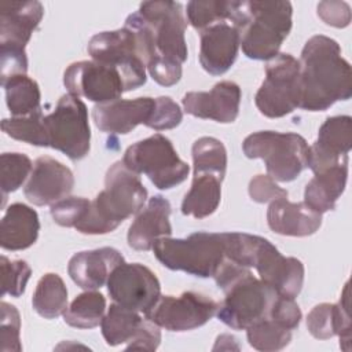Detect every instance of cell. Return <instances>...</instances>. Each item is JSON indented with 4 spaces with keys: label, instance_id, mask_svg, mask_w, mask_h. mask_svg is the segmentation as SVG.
Segmentation results:
<instances>
[{
    "label": "cell",
    "instance_id": "6da1fadb",
    "mask_svg": "<svg viewBox=\"0 0 352 352\" xmlns=\"http://www.w3.org/2000/svg\"><path fill=\"white\" fill-rule=\"evenodd\" d=\"M298 107L324 111L352 96V70L341 55L340 44L327 36L308 38L298 59Z\"/></svg>",
    "mask_w": 352,
    "mask_h": 352
},
{
    "label": "cell",
    "instance_id": "7a4b0ae2",
    "mask_svg": "<svg viewBox=\"0 0 352 352\" xmlns=\"http://www.w3.org/2000/svg\"><path fill=\"white\" fill-rule=\"evenodd\" d=\"M214 282L224 292L216 316L234 330H246L253 323L268 318L279 296L270 285L256 278L250 268L224 258L214 274Z\"/></svg>",
    "mask_w": 352,
    "mask_h": 352
},
{
    "label": "cell",
    "instance_id": "3957f363",
    "mask_svg": "<svg viewBox=\"0 0 352 352\" xmlns=\"http://www.w3.org/2000/svg\"><path fill=\"white\" fill-rule=\"evenodd\" d=\"M146 199L147 190L140 176L117 161L106 172L104 188L91 201L87 214L74 228L87 235L111 232L125 219L138 214Z\"/></svg>",
    "mask_w": 352,
    "mask_h": 352
},
{
    "label": "cell",
    "instance_id": "277c9868",
    "mask_svg": "<svg viewBox=\"0 0 352 352\" xmlns=\"http://www.w3.org/2000/svg\"><path fill=\"white\" fill-rule=\"evenodd\" d=\"M290 1H235L231 19L239 32L243 54L254 60H270L292 30Z\"/></svg>",
    "mask_w": 352,
    "mask_h": 352
},
{
    "label": "cell",
    "instance_id": "5b68a950",
    "mask_svg": "<svg viewBox=\"0 0 352 352\" xmlns=\"http://www.w3.org/2000/svg\"><path fill=\"white\" fill-rule=\"evenodd\" d=\"M154 256L166 268L198 278L214 276L226 258L224 232L198 231L187 238H160L153 246Z\"/></svg>",
    "mask_w": 352,
    "mask_h": 352
},
{
    "label": "cell",
    "instance_id": "8992f818",
    "mask_svg": "<svg viewBox=\"0 0 352 352\" xmlns=\"http://www.w3.org/2000/svg\"><path fill=\"white\" fill-rule=\"evenodd\" d=\"M242 150L248 158L263 160L268 176L276 182H293L308 168L309 146L298 133L254 132L245 138Z\"/></svg>",
    "mask_w": 352,
    "mask_h": 352
},
{
    "label": "cell",
    "instance_id": "52a82bcc",
    "mask_svg": "<svg viewBox=\"0 0 352 352\" xmlns=\"http://www.w3.org/2000/svg\"><path fill=\"white\" fill-rule=\"evenodd\" d=\"M44 15L40 1H11L0 4L1 80L26 74V44Z\"/></svg>",
    "mask_w": 352,
    "mask_h": 352
},
{
    "label": "cell",
    "instance_id": "ba28073f",
    "mask_svg": "<svg viewBox=\"0 0 352 352\" xmlns=\"http://www.w3.org/2000/svg\"><path fill=\"white\" fill-rule=\"evenodd\" d=\"M122 162L138 175L144 173L160 190H170L183 183L190 166L180 160L172 142L162 133H154L129 146Z\"/></svg>",
    "mask_w": 352,
    "mask_h": 352
},
{
    "label": "cell",
    "instance_id": "9c48e42d",
    "mask_svg": "<svg viewBox=\"0 0 352 352\" xmlns=\"http://www.w3.org/2000/svg\"><path fill=\"white\" fill-rule=\"evenodd\" d=\"M48 147H52L72 161H80L91 148V128L85 103L76 95L65 94L55 109L44 117Z\"/></svg>",
    "mask_w": 352,
    "mask_h": 352
},
{
    "label": "cell",
    "instance_id": "30bf717a",
    "mask_svg": "<svg viewBox=\"0 0 352 352\" xmlns=\"http://www.w3.org/2000/svg\"><path fill=\"white\" fill-rule=\"evenodd\" d=\"M300 65L290 54H278L265 65V78L261 82L254 103L268 118H280L298 107Z\"/></svg>",
    "mask_w": 352,
    "mask_h": 352
},
{
    "label": "cell",
    "instance_id": "8fae6325",
    "mask_svg": "<svg viewBox=\"0 0 352 352\" xmlns=\"http://www.w3.org/2000/svg\"><path fill=\"white\" fill-rule=\"evenodd\" d=\"M87 51L94 60L121 70L125 91H132L146 84L147 69L139 52L138 37L131 28L124 25L121 29L96 33L88 41Z\"/></svg>",
    "mask_w": 352,
    "mask_h": 352
},
{
    "label": "cell",
    "instance_id": "7c38bea8",
    "mask_svg": "<svg viewBox=\"0 0 352 352\" xmlns=\"http://www.w3.org/2000/svg\"><path fill=\"white\" fill-rule=\"evenodd\" d=\"M138 12L151 33L157 58L183 65L187 60L188 51L184 38L187 22L182 4L165 0L143 1Z\"/></svg>",
    "mask_w": 352,
    "mask_h": 352
},
{
    "label": "cell",
    "instance_id": "4fadbf2b",
    "mask_svg": "<svg viewBox=\"0 0 352 352\" xmlns=\"http://www.w3.org/2000/svg\"><path fill=\"white\" fill-rule=\"evenodd\" d=\"M219 302L197 292L161 296L144 318L168 331H188L204 326L217 312Z\"/></svg>",
    "mask_w": 352,
    "mask_h": 352
},
{
    "label": "cell",
    "instance_id": "5bb4252c",
    "mask_svg": "<svg viewBox=\"0 0 352 352\" xmlns=\"http://www.w3.org/2000/svg\"><path fill=\"white\" fill-rule=\"evenodd\" d=\"M63 85L69 94L96 104L117 100L126 92L121 70L94 59L67 66L63 73Z\"/></svg>",
    "mask_w": 352,
    "mask_h": 352
},
{
    "label": "cell",
    "instance_id": "9a60e30c",
    "mask_svg": "<svg viewBox=\"0 0 352 352\" xmlns=\"http://www.w3.org/2000/svg\"><path fill=\"white\" fill-rule=\"evenodd\" d=\"M110 298L125 308L146 314L161 297V285L155 274L140 263H121L107 279Z\"/></svg>",
    "mask_w": 352,
    "mask_h": 352
},
{
    "label": "cell",
    "instance_id": "2e32d148",
    "mask_svg": "<svg viewBox=\"0 0 352 352\" xmlns=\"http://www.w3.org/2000/svg\"><path fill=\"white\" fill-rule=\"evenodd\" d=\"M107 345L126 344V349L155 351L161 342L160 326L142 318L139 312L113 302L100 322Z\"/></svg>",
    "mask_w": 352,
    "mask_h": 352
},
{
    "label": "cell",
    "instance_id": "e0dca14e",
    "mask_svg": "<svg viewBox=\"0 0 352 352\" xmlns=\"http://www.w3.org/2000/svg\"><path fill=\"white\" fill-rule=\"evenodd\" d=\"M258 278L279 296L296 298L304 285V264L296 257L283 256L268 239H260L254 258Z\"/></svg>",
    "mask_w": 352,
    "mask_h": 352
},
{
    "label": "cell",
    "instance_id": "ac0fdd59",
    "mask_svg": "<svg viewBox=\"0 0 352 352\" xmlns=\"http://www.w3.org/2000/svg\"><path fill=\"white\" fill-rule=\"evenodd\" d=\"M73 187V172L58 160L44 155L34 161L23 194L30 204L47 206L69 197Z\"/></svg>",
    "mask_w": 352,
    "mask_h": 352
},
{
    "label": "cell",
    "instance_id": "d6986e66",
    "mask_svg": "<svg viewBox=\"0 0 352 352\" xmlns=\"http://www.w3.org/2000/svg\"><path fill=\"white\" fill-rule=\"evenodd\" d=\"M352 118L334 116L326 118L318 132V139L308 150V168L316 173L341 162H348L352 146Z\"/></svg>",
    "mask_w": 352,
    "mask_h": 352
},
{
    "label": "cell",
    "instance_id": "ffe728a7",
    "mask_svg": "<svg viewBox=\"0 0 352 352\" xmlns=\"http://www.w3.org/2000/svg\"><path fill=\"white\" fill-rule=\"evenodd\" d=\"M182 103L184 111L192 117L230 124L239 114L241 88L234 81H220L210 91L187 92Z\"/></svg>",
    "mask_w": 352,
    "mask_h": 352
},
{
    "label": "cell",
    "instance_id": "44dd1931",
    "mask_svg": "<svg viewBox=\"0 0 352 352\" xmlns=\"http://www.w3.org/2000/svg\"><path fill=\"white\" fill-rule=\"evenodd\" d=\"M155 109V98L142 96L136 99H117L95 104L92 120L98 129L113 135H126L138 125L150 122Z\"/></svg>",
    "mask_w": 352,
    "mask_h": 352
},
{
    "label": "cell",
    "instance_id": "7402d4cb",
    "mask_svg": "<svg viewBox=\"0 0 352 352\" xmlns=\"http://www.w3.org/2000/svg\"><path fill=\"white\" fill-rule=\"evenodd\" d=\"M199 63L212 76L231 69L241 47L239 32L230 22H220L199 32Z\"/></svg>",
    "mask_w": 352,
    "mask_h": 352
},
{
    "label": "cell",
    "instance_id": "603a6c76",
    "mask_svg": "<svg viewBox=\"0 0 352 352\" xmlns=\"http://www.w3.org/2000/svg\"><path fill=\"white\" fill-rule=\"evenodd\" d=\"M170 209L169 201L162 195L151 197L129 226L128 245L135 250L147 252L153 249L160 238L170 236Z\"/></svg>",
    "mask_w": 352,
    "mask_h": 352
},
{
    "label": "cell",
    "instance_id": "cb8c5ba5",
    "mask_svg": "<svg viewBox=\"0 0 352 352\" xmlns=\"http://www.w3.org/2000/svg\"><path fill=\"white\" fill-rule=\"evenodd\" d=\"M124 263V256L114 248H99L78 252L69 260L67 272L72 280L84 290L100 289L111 271Z\"/></svg>",
    "mask_w": 352,
    "mask_h": 352
},
{
    "label": "cell",
    "instance_id": "d4e9b609",
    "mask_svg": "<svg viewBox=\"0 0 352 352\" xmlns=\"http://www.w3.org/2000/svg\"><path fill=\"white\" fill-rule=\"evenodd\" d=\"M307 329L316 340L340 337V346L349 349L351 316H349V283L346 282L337 304L322 302L307 315Z\"/></svg>",
    "mask_w": 352,
    "mask_h": 352
},
{
    "label": "cell",
    "instance_id": "484cf974",
    "mask_svg": "<svg viewBox=\"0 0 352 352\" xmlns=\"http://www.w3.org/2000/svg\"><path fill=\"white\" fill-rule=\"evenodd\" d=\"M268 227L286 236H309L322 226V213L311 209L304 201L290 202L286 198H278L270 202L267 209Z\"/></svg>",
    "mask_w": 352,
    "mask_h": 352
},
{
    "label": "cell",
    "instance_id": "4316f807",
    "mask_svg": "<svg viewBox=\"0 0 352 352\" xmlns=\"http://www.w3.org/2000/svg\"><path fill=\"white\" fill-rule=\"evenodd\" d=\"M38 231L37 212L21 202L11 204L0 223V245L11 252L28 249L37 241Z\"/></svg>",
    "mask_w": 352,
    "mask_h": 352
},
{
    "label": "cell",
    "instance_id": "83f0119b",
    "mask_svg": "<svg viewBox=\"0 0 352 352\" xmlns=\"http://www.w3.org/2000/svg\"><path fill=\"white\" fill-rule=\"evenodd\" d=\"M348 180V162L314 173L304 191V202L319 213H326L336 208V202L342 195Z\"/></svg>",
    "mask_w": 352,
    "mask_h": 352
},
{
    "label": "cell",
    "instance_id": "f1b7e54d",
    "mask_svg": "<svg viewBox=\"0 0 352 352\" xmlns=\"http://www.w3.org/2000/svg\"><path fill=\"white\" fill-rule=\"evenodd\" d=\"M223 179L213 173H194L190 190L183 198L182 213L205 219L216 212L221 199Z\"/></svg>",
    "mask_w": 352,
    "mask_h": 352
},
{
    "label": "cell",
    "instance_id": "f546056e",
    "mask_svg": "<svg viewBox=\"0 0 352 352\" xmlns=\"http://www.w3.org/2000/svg\"><path fill=\"white\" fill-rule=\"evenodd\" d=\"M33 309L44 319H55L67 309V289L63 279L54 272L40 278L32 298Z\"/></svg>",
    "mask_w": 352,
    "mask_h": 352
},
{
    "label": "cell",
    "instance_id": "4dcf8cb0",
    "mask_svg": "<svg viewBox=\"0 0 352 352\" xmlns=\"http://www.w3.org/2000/svg\"><path fill=\"white\" fill-rule=\"evenodd\" d=\"M6 91V103L12 117L28 116L38 109L41 92L38 84L26 74H15L1 81Z\"/></svg>",
    "mask_w": 352,
    "mask_h": 352
},
{
    "label": "cell",
    "instance_id": "1f68e13d",
    "mask_svg": "<svg viewBox=\"0 0 352 352\" xmlns=\"http://www.w3.org/2000/svg\"><path fill=\"white\" fill-rule=\"evenodd\" d=\"M106 314V298L102 293L87 290L78 294L63 314L66 324L77 329H94Z\"/></svg>",
    "mask_w": 352,
    "mask_h": 352
},
{
    "label": "cell",
    "instance_id": "d6a6232c",
    "mask_svg": "<svg viewBox=\"0 0 352 352\" xmlns=\"http://www.w3.org/2000/svg\"><path fill=\"white\" fill-rule=\"evenodd\" d=\"M194 173H213L221 179L227 169V150L221 140L202 136L191 147Z\"/></svg>",
    "mask_w": 352,
    "mask_h": 352
},
{
    "label": "cell",
    "instance_id": "836d02e7",
    "mask_svg": "<svg viewBox=\"0 0 352 352\" xmlns=\"http://www.w3.org/2000/svg\"><path fill=\"white\" fill-rule=\"evenodd\" d=\"M41 109L22 117L4 118L1 129L15 140H21L38 147H48V135Z\"/></svg>",
    "mask_w": 352,
    "mask_h": 352
},
{
    "label": "cell",
    "instance_id": "e575fe53",
    "mask_svg": "<svg viewBox=\"0 0 352 352\" xmlns=\"http://www.w3.org/2000/svg\"><path fill=\"white\" fill-rule=\"evenodd\" d=\"M246 337L257 351L275 352L289 345L292 341V330L280 326L271 318H264L246 329Z\"/></svg>",
    "mask_w": 352,
    "mask_h": 352
},
{
    "label": "cell",
    "instance_id": "d590c367",
    "mask_svg": "<svg viewBox=\"0 0 352 352\" xmlns=\"http://www.w3.org/2000/svg\"><path fill=\"white\" fill-rule=\"evenodd\" d=\"M235 1L224 0H206V1H188L187 3V19L190 25L198 32L220 23L230 22L232 19Z\"/></svg>",
    "mask_w": 352,
    "mask_h": 352
},
{
    "label": "cell",
    "instance_id": "8d00e7d4",
    "mask_svg": "<svg viewBox=\"0 0 352 352\" xmlns=\"http://www.w3.org/2000/svg\"><path fill=\"white\" fill-rule=\"evenodd\" d=\"M1 169V194L3 202L10 192L16 191L30 176L33 164L26 154L22 153H3L0 158Z\"/></svg>",
    "mask_w": 352,
    "mask_h": 352
},
{
    "label": "cell",
    "instance_id": "74e56055",
    "mask_svg": "<svg viewBox=\"0 0 352 352\" xmlns=\"http://www.w3.org/2000/svg\"><path fill=\"white\" fill-rule=\"evenodd\" d=\"M1 268V296L21 297L25 293L28 280L32 275V268L25 260H10L6 256L0 257Z\"/></svg>",
    "mask_w": 352,
    "mask_h": 352
},
{
    "label": "cell",
    "instance_id": "f35d334b",
    "mask_svg": "<svg viewBox=\"0 0 352 352\" xmlns=\"http://www.w3.org/2000/svg\"><path fill=\"white\" fill-rule=\"evenodd\" d=\"M21 316L15 305L6 301L0 302V351L19 352L21 344Z\"/></svg>",
    "mask_w": 352,
    "mask_h": 352
},
{
    "label": "cell",
    "instance_id": "ab89813d",
    "mask_svg": "<svg viewBox=\"0 0 352 352\" xmlns=\"http://www.w3.org/2000/svg\"><path fill=\"white\" fill-rule=\"evenodd\" d=\"M91 201L84 197H66L51 205L50 213L60 227H76L87 214Z\"/></svg>",
    "mask_w": 352,
    "mask_h": 352
},
{
    "label": "cell",
    "instance_id": "60d3db41",
    "mask_svg": "<svg viewBox=\"0 0 352 352\" xmlns=\"http://www.w3.org/2000/svg\"><path fill=\"white\" fill-rule=\"evenodd\" d=\"M182 120L183 111L180 106L169 96H158L155 98L154 114L147 126L154 131L173 129L180 125Z\"/></svg>",
    "mask_w": 352,
    "mask_h": 352
},
{
    "label": "cell",
    "instance_id": "b9f144b4",
    "mask_svg": "<svg viewBox=\"0 0 352 352\" xmlns=\"http://www.w3.org/2000/svg\"><path fill=\"white\" fill-rule=\"evenodd\" d=\"M268 318L293 331L298 327L302 314L294 298L278 296L270 311Z\"/></svg>",
    "mask_w": 352,
    "mask_h": 352
},
{
    "label": "cell",
    "instance_id": "7bdbcfd3",
    "mask_svg": "<svg viewBox=\"0 0 352 352\" xmlns=\"http://www.w3.org/2000/svg\"><path fill=\"white\" fill-rule=\"evenodd\" d=\"M249 195L257 204H267L278 198H286L287 191L279 187L271 176L257 175L249 183Z\"/></svg>",
    "mask_w": 352,
    "mask_h": 352
},
{
    "label": "cell",
    "instance_id": "ee69618b",
    "mask_svg": "<svg viewBox=\"0 0 352 352\" xmlns=\"http://www.w3.org/2000/svg\"><path fill=\"white\" fill-rule=\"evenodd\" d=\"M318 16L330 26L346 28L351 23V8L345 1H320Z\"/></svg>",
    "mask_w": 352,
    "mask_h": 352
}]
</instances>
